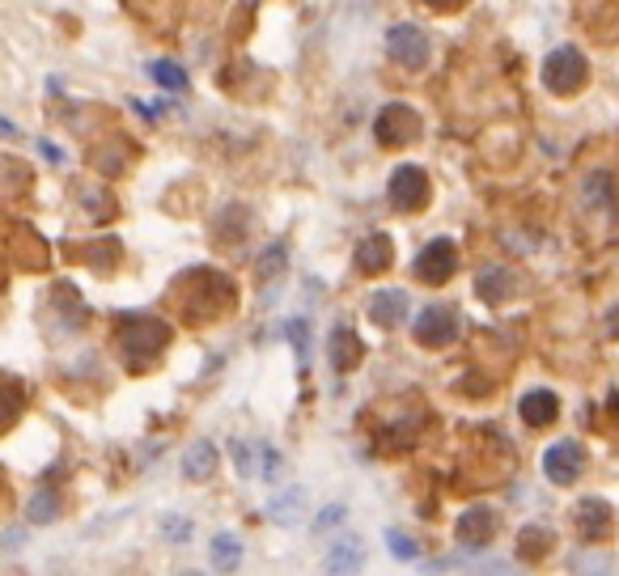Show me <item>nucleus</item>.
I'll return each instance as SVG.
<instances>
[{"mask_svg": "<svg viewBox=\"0 0 619 576\" xmlns=\"http://www.w3.org/2000/svg\"><path fill=\"white\" fill-rule=\"evenodd\" d=\"M115 344H119L124 365H128L131 373H140V369H149V365L165 353V344H170V322L153 319V314H119Z\"/></svg>", "mask_w": 619, "mask_h": 576, "instance_id": "1", "label": "nucleus"}, {"mask_svg": "<svg viewBox=\"0 0 619 576\" xmlns=\"http://www.w3.org/2000/svg\"><path fill=\"white\" fill-rule=\"evenodd\" d=\"M586 72L589 65H586V56H582V47L564 43V47L548 51V60H543V85H548L552 94L569 97L586 85Z\"/></svg>", "mask_w": 619, "mask_h": 576, "instance_id": "2", "label": "nucleus"}, {"mask_svg": "<svg viewBox=\"0 0 619 576\" xmlns=\"http://www.w3.org/2000/svg\"><path fill=\"white\" fill-rule=\"evenodd\" d=\"M374 136H378V145H387V149H403V145H412V140L421 136V115H416L408 102H387V106L378 111V119H374Z\"/></svg>", "mask_w": 619, "mask_h": 576, "instance_id": "3", "label": "nucleus"}, {"mask_svg": "<svg viewBox=\"0 0 619 576\" xmlns=\"http://www.w3.org/2000/svg\"><path fill=\"white\" fill-rule=\"evenodd\" d=\"M387 56H391L399 68H408V72H421L428 65V56H433V43H428V34L421 26H412V22H399L387 31Z\"/></svg>", "mask_w": 619, "mask_h": 576, "instance_id": "4", "label": "nucleus"}, {"mask_svg": "<svg viewBox=\"0 0 619 576\" xmlns=\"http://www.w3.org/2000/svg\"><path fill=\"white\" fill-rule=\"evenodd\" d=\"M412 335L421 339L424 348H446V344H455L462 335V314L455 306H428L412 322Z\"/></svg>", "mask_w": 619, "mask_h": 576, "instance_id": "5", "label": "nucleus"}, {"mask_svg": "<svg viewBox=\"0 0 619 576\" xmlns=\"http://www.w3.org/2000/svg\"><path fill=\"white\" fill-rule=\"evenodd\" d=\"M387 195H391V204L399 212H421L424 204L433 199V187H428V174H424L421 165H399L391 174Z\"/></svg>", "mask_w": 619, "mask_h": 576, "instance_id": "6", "label": "nucleus"}, {"mask_svg": "<svg viewBox=\"0 0 619 576\" xmlns=\"http://www.w3.org/2000/svg\"><path fill=\"white\" fill-rule=\"evenodd\" d=\"M412 267H416V276H421L424 285H446L458 272V246L450 238H433L421 255H416Z\"/></svg>", "mask_w": 619, "mask_h": 576, "instance_id": "7", "label": "nucleus"}, {"mask_svg": "<svg viewBox=\"0 0 619 576\" xmlns=\"http://www.w3.org/2000/svg\"><path fill=\"white\" fill-rule=\"evenodd\" d=\"M582 208H586V217H603V221H611L619 208V195H616V183H611V174L607 170H589L586 178H582Z\"/></svg>", "mask_w": 619, "mask_h": 576, "instance_id": "8", "label": "nucleus"}, {"mask_svg": "<svg viewBox=\"0 0 619 576\" xmlns=\"http://www.w3.org/2000/svg\"><path fill=\"white\" fill-rule=\"evenodd\" d=\"M582 462H586V453H582L577 441H555V446H548V453H543V475H548L555 487H569V483L582 475Z\"/></svg>", "mask_w": 619, "mask_h": 576, "instance_id": "9", "label": "nucleus"}, {"mask_svg": "<svg viewBox=\"0 0 619 576\" xmlns=\"http://www.w3.org/2000/svg\"><path fill=\"white\" fill-rule=\"evenodd\" d=\"M496 530H501V517H496V509H489V505H475V509H467L462 517H458L455 539L462 546H489L492 539H496Z\"/></svg>", "mask_w": 619, "mask_h": 576, "instance_id": "10", "label": "nucleus"}, {"mask_svg": "<svg viewBox=\"0 0 619 576\" xmlns=\"http://www.w3.org/2000/svg\"><path fill=\"white\" fill-rule=\"evenodd\" d=\"M360 564H365V543H360L357 534H344V539H335V543L326 546V555H323V573L326 576H357Z\"/></svg>", "mask_w": 619, "mask_h": 576, "instance_id": "11", "label": "nucleus"}, {"mask_svg": "<svg viewBox=\"0 0 619 576\" xmlns=\"http://www.w3.org/2000/svg\"><path fill=\"white\" fill-rule=\"evenodd\" d=\"M391 263H394V246L387 233H369V238H360L357 242L353 267H357L360 276H378V272H387Z\"/></svg>", "mask_w": 619, "mask_h": 576, "instance_id": "12", "label": "nucleus"}, {"mask_svg": "<svg viewBox=\"0 0 619 576\" xmlns=\"http://www.w3.org/2000/svg\"><path fill=\"white\" fill-rule=\"evenodd\" d=\"M518 416L521 424H530V428H548L555 416H560V399H555L552 390H526L518 399Z\"/></svg>", "mask_w": 619, "mask_h": 576, "instance_id": "13", "label": "nucleus"}, {"mask_svg": "<svg viewBox=\"0 0 619 576\" xmlns=\"http://www.w3.org/2000/svg\"><path fill=\"white\" fill-rule=\"evenodd\" d=\"M369 319L378 322L382 331H394L399 322L408 319V292L403 288H378L369 301Z\"/></svg>", "mask_w": 619, "mask_h": 576, "instance_id": "14", "label": "nucleus"}, {"mask_svg": "<svg viewBox=\"0 0 619 576\" xmlns=\"http://www.w3.org/2000/svg\"><path fill=\"white\" fill-rule=\"evenodd\" d=\"M331 365H335V373H353L360 365V339L348 322L331 326Z\"/></svg>", "mask_w": 619, "mask_h": 576, "instance_id": "15", "label": "nucleus"}, {"mask_svg": "<svg viewBox=\"0 0 619 576\" xmlns=\"http://www.w3.org/2000/svg\"><path fill=\"white\" fill-rule=\"evenodd\" d=\"M607 526H611V505H607L603 496H586V500L577 505V530H582V539H586V543H598V539L607 534Z\"/></svg>", "mask_w": 619, "mask_h": 576, "instance_id": "16", "label": "nucleus"}, {"mask_svg": "<svg viewBox=\"0 0 619 576\" xmlns=\"http://www.w3.org/2000/svg\"><path fill=\"white\" fill-rule=\"evenodd\" d=\"M217 462H221V453L213 441H196V446L183 453V475L192 483H204L213 480V471H217Z\"/></svg>", "mask_w": 619, "mask_h": 576, "instance_id": "17", "label": "nucleus"}, {"mask_svg": "<svg viewBox=\"0 0 619 576\" xmlns=\"http://www.w3.org/2000/svg\"><path fill=\"white\" fill-rule=\"evenodd\" d=\"M475 292L489 301V306H496V301H505L509 292H514V272H505V267H489L480 280H475Z\"/></svg>", "mask_w": 619, "mask_h": 576, "instance_id": "18", "label": "nucleus"}, {"mask_svg": "<svg viewBox=\"0 0 619 576\" xmlns=\"http://www.w3.org/2000/svg\"><path fill=\"white\" fill-rule=\"evenodd\" d=\"M208 560H213L217 573H233V568L242 564V543H238L233 534H217V539L208 543Z\"/></svg>", "mask_w": 619, "mask_h": 576, "instance_id": "19", "label": "nucleus"}, {"mask_svg": "<svg viewBox=\"0 0 619 576\" xmlns=\"http://www.w3.org/2000/svg\"><path fill=\"white\" fill-rule=\"evenodd\" d=\"M548 551H552V530H548V526H526L518 534L521 560H543Z\"/></svg>", "mask_w": 619, "mask_h": 576, "instance_id": "20", "label": "nucleus"}, {"mask_svg": "<svg viewBox=\"0 0 619 576\" xmlns=\"http://www.w3.org/2000/svg\"><path fill=\"white\" fill-rule=\"evenodd\" d=\"M301 505H306V492H301V487H289L285 496H276V500L267 505V512H272V521H280V526H297Z\"/></svg>", "mask_w": 619, "mask_h": 576, "instance_id": "21", "label": "nucleus"}, {"mask_svg": "<svg viewBox=\"0 0 619 576\" xmlns=\"http://www.w3.org/2000/svg\"><path fill=\"white\" fill-rule=\"evenodd\" d=\"M26 517H31L34 526L56 521V517H60V496H56L51 487H38V492L31 496V505H26Z\"/></svg>", "mask_w": 619, "mask_h": 576, "instance_id": "22", "label": "nucleus"}, {"mask_svg": "<svg viewBox=\"0 0 619 576\" xmlns=\"http://www.w3.org/2000/svg\"><path fill=\"white\" fill-rule=\"evenodd\" d=\"M22 385L9 382V378H0V428H9L13 419H18V412H22Z\"/></svg>", "mask_w": 619, "mask_h": 576, "instance_id": "23", "label": "nucleus"}, {"mask_svg": "<svg viewBox=\"0 0 619 576\" xmlns=\"http://www.w3.org/2000/svg\"><path fill=\"white\" fill-rule=\"evenodd\" d=\"M149 77H153L162 90H179V94L187 90V72L174 65V60H153V65H149Z\"/></svg>", "mask_w": 619, "mask_h": 576, "instance_id": "24", "label": "nucleus"}, {"mask_svg": "<svg viewBox=\"0 0 619 576\" xmlns=\"http://www.w3.org/2000/svg\"><path fill=\"white\" fill-rule=\"evenodd\" d=\"M289 339H294V353H297V365L306 369L310 365V322L306 319H289L285 326H280Z\"/></svg>", "mask_w": 619, "mask_h": 576, "instance_id": "25", "label": "nucleus"}, {"mask_svg": "<svg viewBox=\"0 0 619 576\" xmlns=\"http://www.w3.org/2000/svg\"><path fill=\"white\" fill-rule=\"evenodd\" d=\"M573 576H616V568L603 551H582L577 564H573Z\"/></svg>", "mask_w": 619, "mask_h": 576, "instance_id": "26", "label": "nucleus"}, {"mask_svg": "<svg viewBox=\"0 0 619 576\" xmlns=\"http://www.w3.org/2000/svg\"><path fill=\"white\" fill-rule=\"evenodd\" d=\"M285 258H289V251L280 246V242H272L267 251H263V258H260V267H255V276H260L263 285L272 280V276H280L285 272Z\"/></svg>", "mask_w": 619, "mask_h": 576, "instance_id": "27", "label": "nucleus"}, {"mask_svg": "<svg viewBox=\"0 0 619 576\" xmlns=\"http://www.w3.org/2000/svg\"><path fill=\"white\" fill-rule=\"evenodd\" d=\"M158 534H162L165 543H187L192 539V521L179 517V512H165L162 521H158Z\"/></svg>", "mask_w": 619, "mask_h": 576, "instance_id": "28", "label": "nucleus"}, {"mask_svg": "<svg viewBox=\"0 0 619 576\" xmlns=\"http://www.w3.org/2000/svg\"><path fill=\"white\" fill-rule=\"evenodd\" d=\"M387 543H391V555H394V560H403V564L421 555V546H416V539H408L403 530H387Z\"/></svg>", "mask_w": 619, "mask_h": 576, "instance_id": "29", "label": "nucleus"}, {"mask_svg": "<svg viewBox=\"0 0 619 576\" xmlns=\"http://www.w3.org/2000/svg\"><path fill=\"white\" fill-rule=\"evenodd\" d=\"M344 505H326L323 512H319V521H314V530H326V526H340V521H344Z\"/></svg>", "mask_w": 619, "mask_h": 576, "instance_id": "30", "label": "nucleus"}, {"mask_svg": "<svg viewBox=\"0 0 619 576\" xmlns=\"http://www.w3.org/2000/svg\"><path fill=\"white\" fill-rule=\"evenodd\" d=\"M233 462H238V471H242V475H251V446L233 441Z\"/></svg>", "mask_w": 619, "mask_h": 576, "instance_id": "31", "label": "nucleus"}, {"mask_svg": "<svg viewBox=\"0 0 619 576\" xmlns=\"http://www.w3.org/2000/svg\"><path fill=\"white\" fill-rule=\"evenodd\" d=\"M276 471H280V458L272 449H263V480H276Z\"/></svg>", "mask_w": 619, "mask_h": 576, "instance_id": "32", "label": "nucleus"}, {"mask_svg": "<svg viewBox=\"0 0 619 576\" xmlns=\"http://www.w3.org/2000/svg\"><path fill=\"white\" fill-rule=\"evenodd\" d=\"M179 576H204V573H179Z\"/></svg>", "mask_w": 619, "mask_h": 576, "instance_id": "33", "label": "nucleus"}]
</instances>
